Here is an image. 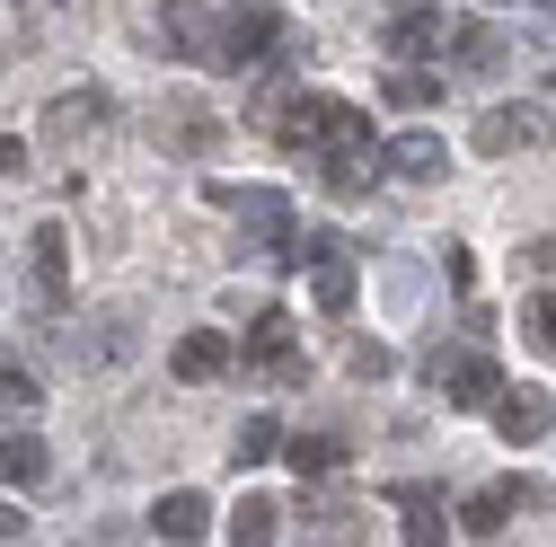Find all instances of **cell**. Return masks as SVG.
Instances as JSON below:
<instances>
[{
    "instance_id": "obj_1",
    "label": "cell",
    "mask_w": 556,
    "mask_h": 547,
    "mask_svg": "<svg viewBox=\"0 0 556 547\" xmlns=\"http://www.w3.org/2000/svg\"><path fill=\"white\" fill-rule=\"evenodd\" d=\"M151 44H160L168 62H222V18H213V10H194V0H168Z\"/></svg>"
},
{
    "instance_id": "obj_2",
    "label": "cell",
    "mask_w": 556,
    "mask_h": 547,
    "mask_svg": "<svg viewBox=\"0 0 556 547\" xmlns=\"http://www.w3.org/2000/svg\"><path fill=\"white\" fill-rule=\"evenodd\" d=\"M425 371H433V389H451V406H468V416H477V406H495V389H504L485 354H433Z\"/></svg>"
},
{
    "instance_id": "obj_3",
    "label": "cell",
    "mask_w": 556,
    "mask_h": 547,
    "mask_svg": "<svg viewBox=\"0 0 556 547\" xmlns=\"http://www.w3.org/2000/svg\"><path fill=\"white\" fill-rule=\"evenodd\" d=\"M213 203H222L230 221L265 230V239H283V221H292V203H283V186H213Z\"/></svg>"
},
{
    "instance_id": "obj_4",
    "label": "cell",
    "mask_w": 556,
    "mask_h": 547,
    "mask_svg": "<svg viewBox=\"0 0 556 547\" xmlns=\"http://www.w3.org/2000/svg\"><path fill=\"white\" fill-rule=\"evenodd\" d=\"M530 142H547V115H530V106L477 115V151H485V160H513V151H530Z\"/></svg>"
},
{
    "instance_id": "obj_5",
    "label": "cell",
    "mask_w": 556,
    "mask_h": 547,
    "mask_svg": "<svg viewBox=\"0 0 556 547\" xmlns=\"http://www.w3.org/2000/svg\"><path fill=\"white\" fill-rule=\"evenodd\" d=\"M380 168H389V177H415V186H425V177H442V168H451V142L415 124V132H397V142H380Z\"/></svg>"
},
{
    "instance_id": "obj_6",
    "label": "cell",
    "mask_w": 556,
    "mask_h": 547,
    "mask_svg": "<svg viewBox=\"0 0 556 547\" xmlns=\"http://www.w3.org/2000/svg\"><path fill=\"white\" fill-rule=\"evenodd\" d=\"M168 371H177L186 389H203V380H222V371H230V335H222V327H194V335H177V354H168Z\"/></svg>"
},
{
    "instance_id": "obj_7",
    "label": "cell",
    "mask_w": 556,
    "mask_h": 547,
    "mask_svg": "<svg viewBox=\"0 0 556 547\" xmlns=\"http://www.w3.org/2000/svg\"><path fill=\"white\" fill-rule=\"evenodd\" d=\"M248 354H256L274 380H301V371H309V362H301V345H292V318H283V309H265V318L248 327Z\"/></svg>"
},
{
    "instance_id": "obj_8",
    "label": "cell",
    "mask_w": 556,
    "mask_h": 547,
    "mask_svg": "<svg viewBox=\"0 0 556 547\" xmlns=\"http://www.w3.org/2000/svg\"><path fill=\"white\" fill-rule=\"evenodd\" d=\"M27 274H36V292H45V301H72V239H62L53 221L27 239Z\"/></svg>"
},
{
    "instance_id": "obj_9",
    "label": "cell",
    "mask_w": 556,
    "mask_h": 547,
    "mask_svg": "<svg viewBox=\"0 0 556 547\" xmlns=\"http://www.w3.org/2000/svg\"><path fill=\"white\" fill-rule=\"evenodd\" d=\"M151 530H160L168 547H186V538H203V530H213V504H203L194 486H177V495H160V504H151Z\"/></svg>"
},
{
    "instance_id": "obj_10",
    "label": "cell",
    "mask_w": 556,
    "mask_h": 547,
    "mask_svg": "<svg viewBox=\"0 0 556 547\" xmlns=\"http://www.w3.org/2000/svg\"><path fill=\"white\" fill-rule=\"evenodd\" d=\"M547 424H556V406H547L539 389H513V397H495V433H504V442H547Z\"/></svg>"
},
{
    "instance_id": "obj_11",
    "label": "cell",
    "mask_w": 556,
    "mask_h": 547,
    "mask_svg": "<svg viewBox=\"0 0 556 547\" xmlns=\"http://www.w3.org/2000/svg\"><path fill=\"white\" fill-rule=\"evenodd\" d=\"M98 124H106V98L98 89H62L53 115H45V142H80V132H98Z\"/></svg>"
},
{
    "instance_id": "obj_12",
    "label": "cell",
    "mask_w": 556,
    "mask_h": 547,
    "mask_svg": "<svg viewBox=\"0 0 556 547\" xmlns=\"http://www.w3.org/2000/svg\"><path fill=\"white\" fill-rule=\"evenodd\" d=\"M513 504H530V486H485V495L459 504V530H468V538H495V530L513 521Z\"/></svg>"
},
{
    "instance_id": "obj_13",
    "label": "cell",
    "mask_w": 556,
    "mask_h": 547,
    "mask_svg": "<svg viewBox=\"0 0 556 547\" xmlns=\"http://www.w3.org/2000/svg\"><path fill=\"white\" fill-rule=\"evenodd\" d=\"M283 459H292V476L327 486V476L344 468V442H336V433H292V442H283Z\"/></svg>"
},
{
    "instance_id": "obj_14",
    "label": "cell",
    "mask_w": 556,
    "mask_h": 547,
    "mask_svg": "<svg viewBox=\"0 0 556 547\" xmlns=\"http://www.w3.org/2000/svg\"><path fill=\"white\" fill-rule=\"evenodd\" d=\"M160 142H168V151H213V142H222V115H203V106H168V115H160Z\"/></svg>"
},
{
    "instance_id": "obj_15",
    "label": "cell",
    "mask_w": 556,
    "mask_h": 547,
    "mask_svg": "<svg viewBox=\"0 0 556 547\" xmlns=\"http://www.w3.org/2000/svg\"><path fill=\"white\" fill-rule=\"evenodd\" d=\"M45 442L36 433H0V486H45Z\"/></svg>"
},
{
    "instance_id": "obj_16",
    "label": "cell",
    "mask_w": 556,
    "mask_h": 547,
    "mask_svg": "<svg viewBox=\"0 0 556 547\" xmlns=\"http://www.w3.org/2000/svg\"><path fill=\"white\" fill-rule=\"evenodd\" d=\"M451 36V62H459V72H495V62H504V44H495V27H442Z\"/></svg>"
},
{
    "instance_id": "obj_17",
    "label": "cell",
    "mask_w": 556,
    "mask_h": 547,
    "mask_svg": "<svg viewBox=\"0 0 556 547\" xmlns=\"http://www.w3.org/2000/svg\"><path fill=\"white\" fill-rule=\"evenodd\" d=\"M380 44H389L397 62H415V53H442V27H433V18H397V27L380 36Z\"/></svg>"
},
{
    "instance_id": "obj_18",
    "label": "cell",
    "mask_w": 556,
    "mask_h": 547,
    "mask_svg": "<svg viewBox=\"0 0 556 547\" xmlns=\"http://www.w3.org/2000/svg\"><path fill=\"white\" fill-rule=\"evenodd\" d=\"M274 450H283V424H274V416H248V424H239V468H265Z\"/></svg>"
},
{
    "instance_id": "obj_19",
    "label": "cell",
    "mask_w": 556,
    "mask_h": 547,
    "mask_svg": "<svg viewBox=\"0 0 556 547\" xmlns=\"http://www.w3.org/2000/svg\"><path fill=\"white\" fill-rule=\"evenodd\" d=\"M521 335H530V354H539V362H556V292H539V301L521 309Z\"/></svg>"
},
{
    "instance_id": "obj_20",
    "label": "cell",
    "mask_w": 556,
    "mask_h": 547,
    "mask_svg": "<svg viewBox=\"0 0 556 547\" xmlns=\"http://www.w3.org/2000/svg\"><path fill=\"white\" fill-rule=\"evenodd\" d=\"M274 521H283V512H274L265 495H248V504L230 512V538H239V547H265V538H274Z\"/></svg>"
},
{
    "instance_id": "obj_21",
    "label": "cell",
    "mask_w": 556,
    "mask_h": 547,
    "mask_svg": "<svg viewBox=\"0 0 556 547\" xmlns=\"http://www.w3.org/2000/svg\"><path fill=\"white\" fill-rule=\"evenodd\" d=\"M397 512H406V538H425V547L442 538V512H433V495H425V486H397Z\"/></svg>"
},
{
    "instance_id": "obj_22",
    "label": "cell",
    "mask_w": 556,
    "mask_h": 547,
    "mask_svg": "<svg viewBox=\"0 0 556 547\" xmlns=\"http://www.w3.org/2000/svg\"><path fill=\"white\" fill-rule=\"evenodd\" d=\"M318 309H354V265H344V247L318 265Z\"/></svg>"
},
{
    "instance_id": "obj_23",
    "label": "cell",
    "mask_w": 556,
    "mask_h": 547,
    "mask_svg": "<svg viewBox=\"0 0 556 547\" xmlns=\"http://www.w3.org/2000/svg\"><path fill=\"white\" fill-rule=\"evenodd\" d=\"M433 98H442L433 72H389V106H433Z\"/></svg>"
},
{
    "instance_id": "obj_24",
    "label": "cell",
    "mask_w": 556,
    "mask_h": 547,
    "mask_svg": "<svg viewBox=\"0 0 556 547\" xmlns=\"http://www.w3.org/2000/svg\"><path fill=\"white\" fill-rule=\"evenodd\" d=\"M344 362H354V380H389V371H397V354L371 345V335H354V345H344Z\"/></svg>"
},
{
    "instance_id": "obj_25",
    "label": "cell",
    "mask_w": 556,
    "mask_h": 547,
    "mask_svg": "<svg viewBox=\"0 0 556 547\" xmlns=\"http://www.w3.org/2000/svg\"><path fill=\"white\" fill-rule=\"evenodd\" d=\"M301 521H309L318 538H354V504H309Z\"/></svg>"
},
{
    "instance_id": "obj_26",
    "label": "cell",
    "mask_w": 556,
    "mask_h": 547,
    "mask_svg": "<svg viewBox=\"0 0 556 547\" xmlns=\"http://www.w3.org/2000/svg\"><path fill=\"white\" fill-rule=\"evenodd\" d=\"M36 397H45V389H36L18 362H0V406H36Z\"/></svg>"
},
{
    "instance_id": "obj_27",
    "label": "cell",
    "mask_w": 556,
    "mask_h": 547,
    "mask_svg": "<svg viewBox=\"0 0 556 547\" xmlns=\"http://www.w3.org/2000/svg\"><path fill=\"white\" fill-rule=\"evenodd\" d=\"M0 177H27V142H10V132H0Z\"/></svg>"
},
{
    "instance_id": "obj_28",
    "label": "cell",
    "mask_w": 556,
    "mask_h": 547,
    "mask_svg": "<svg viewBox=\"0 0 556 547\" xmlns=\"http://www.w3.org/2000/svg\"><path fill=\"white\" fill-rule=\"evenodd\" d=\"M530 265H539V274H556V230H547V239H530Z\"/></svg>"
},
{
    "instance_id": "obj_29",
    "label": "cell",
    "mask_w": 556,
    "mask_h": 547,
    "mask_svg": "<svg viewBox=\"0 0 556 547\" xmlns=\"http://www.w3.org/2000/svg\"><path fill=\"white\" fill-rule=\"evenodd\" d=\"M18 530H27V521H18V504H0V538H18Z\"/></svg>"
},
{
    "instance_id": "obj_30",
    "label": "cell",
    "mask_w": 556,
    "mask_h": 547,
    "mask_svg": "<svg viewBox=\"0 0 556 547\" xmlns=\"http://www.w3.org/2000/svg\"><path fill=\"white\" fill-rule=\"evenodd\" d=\"M547 89H556V72H547Z\"/></svg>"
}]
</instances>
